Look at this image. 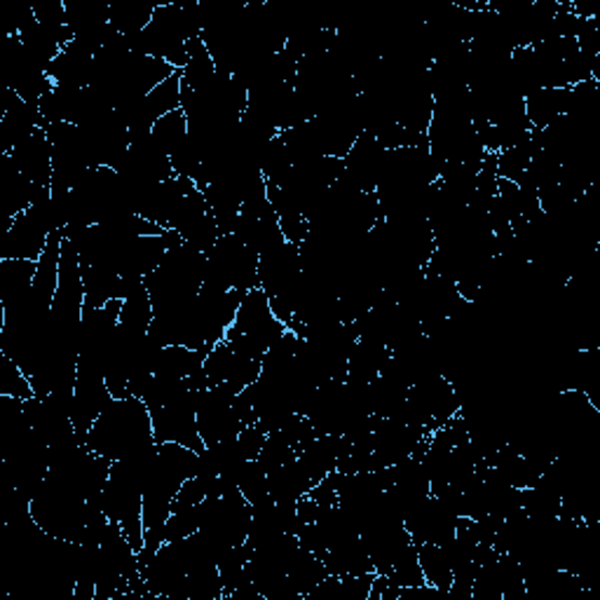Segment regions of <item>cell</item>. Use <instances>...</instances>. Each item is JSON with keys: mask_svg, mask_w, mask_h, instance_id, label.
<instances>
[{"mask_svg": "<svg viewBox=\"0 0 600 600\" xmlns=\"http://www.w3.org/2000/svg\"><path fill=\"white\" fill-rule=\"evenodd\" d=\"M155 444L151 411L137 397L113 399L85 436V446L111 462Z\"/></svg>", "mask_w": 600, "mask_h": 600, "instance_id": "6da1fadb", "label": "cell"}, {"mask_svg": "<svg viewBox=\"0 0 600 600\" xmlns=\"http://www.w3.org/2000/svg\"><path fill=\"white\" fill-rule=\"evenodd\" d=\"M202 36L197 3H163L141 34L125 36L135 54H149L181 71L188 64V42Z\"/></svg>", "mask_w": 600, "mask_h": 600, "instance_id": "7a4b0ae2", "label": "cell"}, {"mask_svg": "<svg viewBox=\"0 0 600 600\" xmlns=\"http://www.w3.org/2000/svg\"><path fill=\"white\" fill-rule=\"evenodd\" d=\"M204 268H207V254L195 252L186 242L171 246L159 268L143 280L155 312L193 301L202 289Z\"/></svg>", "mask_w": 600, "mask_h": 600, "instance_id": "3957f363", "label": "cell"}, {"mask_svg": "<svg viewBox=\"0 0 600 600\" xmlns=\"http://www.w3.org/2000/svg\"><path fill=\"white\" fill-rule=\"evenodd\" d=\"M252 531V505L240 490H232L218 497H207L202 502L200 535L207 537L209 545L221 551L246 545Z\"/></svg>", "mask_w": 600, "mask_h": 600, "instance_id": "277c9868", "label": "cell"}, {"mask_svg": "<svg viewBox=\"0 0 600 600\" xmlns=\"http://www.w3.org/2000/svg\"><path fill=\"white\" fill-rule=\"evenodd\" d=\"M460 416V394L456 385L444 375H432L422 383L413 385L406 394V404L399 411L397 420L418 424L430 434L446 422Z\"/></svg>", "mask_w": 600, "mask_h": 600, "instance_id": "5b68a950", "label": "cell"}, {"mask_svg": "<svg viewBox=\"0 0 600 600\" xmlns=\"http://www.w3.org/2000/svg\"><path fill=\"white\" fill-rule=\"evenodd\" d=\"M246 294L258 286V254L235 235H221L207 254L204 282Z\"/></svg>", "mask_w": 600, "mask_h": 600, "instance_id": "8992f818", "label": "cell"}, {"mask_svg": "<svg viewBox=\"0 0 600 600\" xmlns=\"http://www.w3.org/2000/svg\"><path fill=\"white\" fill-rule=\"evenodd\" d=\"M545 87H575L584 80H593L589 62L584 60L577 40L553 36L533 48Z\"/></svg>", "mask_w": 600, "mask_h": 600, "instance_id": "52a82bcc", "label": "cell"}, {"mask_svg": "<svg viewBox=\"0 0 600 600\" xmlns=\"http://www.w3.org/2000/svg\"><path fill=\"white\" fill-rule=\"evenodd\" d=\"M238 394L240 392H235L228 385L200 390L197 432L202 436L204 446L230 442V438H238V434L244 430L235 408H232V401H235Z\"/></svg>", "mask_w": 600, "mask_h": 600, "instance_id": "ba28073f", "label": "cell"}, {"mask_svg": "<svg viewBox=\"0 0 600 600\" xmlns=\"http://www.w3.org/2000/svg\"><path fill=\"white\" fill-rule=\"evenodd\" d=\"M260 375V361L238 355L226 341L218 343L207 355L202 371L190 378L195 390H207L216 385H228L235 392L252 387Z\"/></svg>", "mask_w": 600, "mask_h": 600, "instance_id": "9c48e42d", "label": "cell"}, {"mask_svg": "<svg viewBox=\"0 0 600 600\" xmlns=\"http://www.w3.org/2000/svg\"><path fill=\"white\" fill-rule=\"evenodd\" d=\"M181 108V73L177 71L171 78L159 82L155 90L143 97L135 104H127L123 108H115L120 113V118L129 131V141L151 137L153 125L165 118L167 113Z\"/></svg>", "mask_w": 600, "mask_h": 600, "instance_id": "30bf717a", "label": "cell"}, {"mask_svg": "<svg viewBox=\"0 0 600 600\" xmlns=\"http://www.w3.org/2000/svg\"><path fill=\"white\" fill-rule=\"evenodd\" d=\"M427 436L430 432L418 427V424L397 418H375L371 432L373 472L380 470V467H392L406 458H413Z\"/></svg>", "mask_w": 600, "mask_h": 600, "instance_id": "8fae6325", "label": "cell"}, {"mask_svg": "<svg viewBox=\"0 0 600 600\" xmlns=\"http://www.w3.org/2000/svg\"><path fill=\"white\" fill-rule=\"evenodd\" d=\"M115 171H118L131 188H145L177 177L171 167V157L159 149L153 137L129 141V149L120 163L115 165Z\"/></svg>", "mask_w": 600, "mask_h": 600, "instance_id": "7c38bea8", "label": "cell"}, {"mask_svg": "<svg viewBox=\"0 0 600 600\" xmlns=\"http://www.w3.org/2000/svg\"><path fill=\"white\" fill-rule=\"evenodd\" d=\"M458 514L436 495H427L408 511L404 525L411 535L413 545H446L456 535Z\"/></svg>", "mask_w": 600, "mask_h": 600, "instance_id": "4fadbf2b", "label": "cell"}, {"mask_svg": "<svg viewBox=\"0 0 600 600\" xmlns=\"http://www.w3.org/2000/svg\"><path fill=\"white\" fill-rule=\"evenodd\" d=\"M385 155V145L380 143L371 131H363L353 149H349V153L343 157L341 179L361 190V193H375L380 177H383Z\"/></svg>", "mask_w": 600, "mask_h": 600, "instance_id": "5bb4252c", "label": "cell"}, {"mask_svg": "<svg viewBox=\"0 0 600 600\" xmlns=\"http://www.w3.org/2000/svg\"><path fill=\"white\" fill-rule=\"evenodd\" d=\"M111 401H113V392L108 390L106 378L97 371L78 369V380H76V387H73V399H71V420L82 444L87 432L92 430V424L99 420L101 413L106 411Z\"/></svg>", "mask_w": 600, "mask_h": 600, "instance_id": "9a60e30c", "label": "cell"}, {"mask_svg": "<svg viewBox=\"0 0 600 600\" xmlns=\"http://www.w3.org/2000/svg\"><path fill=\"white\" fill-rule=\"evenodd\" d=\"M190 188L195 183L190 179L174 177L163 183H153L137 190V214L149 218L151 224L159 226L163 230L171 228L174 216H177L181 202Z\"/></svg>", "mask_w": 600, "mask_h": 600, "instance_id": "2e32d148", "label": "cell"}, {"mask_svg": "<svg viewBox=\"0 0 600 600\" xmlns=\"http://www.w3.org/2000/svg\"><path fill=\"white\" fill-rule=\"evenodd\" d=\"M48 240H50V230L26 209L20 216H14L8 224L3 242H0V260L3 258L38 260L42 252H46Z\"/></svg>", "mask_w": 600, "mask_h": 600, "instance_id": "e0dca14e", "label": "cell"}, {"mask_svg": "<svg viewBox=\"0 0 600 600\" xmlns=\"http://www.w3.org/2000/svg\"><path fill=\"white\" fill-rule=\"evenodd\" d=\"M38 129H46V120L38 104H26L12 90L5 92V106L0 115V153L8 155L14 145L28 139Z\"/></svg>", "mask_w": 600, "mask_h": 600, "instance_id": "ac0fdd59", "label": "cell"}, {"mask_svg": "<svg viewBox=\"0 0 600 600\" xmlns=\"http://www.w3.org/2000/svg\"><path fill=\"white\" fill-rule=\"evenodd\" d=\"M8 157L34 186L52 183V145L48 141L46 129L34 131L31 137L14 145Z\"/></svg>", "mask_w": 600, "mask_h": 600, "instance_id": "d6986e66", "label": "cell"}, {"mask_svg": "<svg viewBox=\"0 0 600 600\" xmlns=\"http://www.w3.org/2000/svg\"><path fill=\"white\" fill-rule=\"evenodd\" d=\"M34 188L36 186L12 165L8 155H0V207H3L8 224L31 207Z\"/></svg>", "mask_w": 600, "mask_h": 600, "instance_id": "ffe728a7", "label": "cell"}, {"mask_svg": "<svg viewBox=\"0 0 600 600\" xmlns=\"http://www.w3.org/2000/svg\"><path fill=\"white\" fill-rule=\"evenodd\" d=\"M92 68H94V54L78 46H66L62 54L48 66V76L54 85L60 87H90L92 82Z\"/></svg>", "mask_w": 600, "mask_h": 600, "instance_id": "44dd1931", "label": "cell"}, {"mask_svg": "<svg viewBox=\"0 0 600 600\" xmlns=\"http://www.w3.org/2000/svg\"><path fill=\"white\" fill-rule=\"evenodd\" d=\"M246 458L238 444V438H230V442H221L207 446L200 452V467L197 474L204 478H226L238 486V474L244 467Z\"/></svg>", "mask_w": 600, "mask_h": 600, "instance_id": "7402d4cb", "label": "cell"}, {"mask_svg": "<svg viewBox=\"0 0 600 600\" xmlns=\"http://www.w3.org/2000/svg\"><path fill=\"white\" fill-rule=\"evenodd\" d=\"M343 452V436L341 434H319L310 446H305L298 452V462L305 470V474L312 478V483H317L329 476L331 472H335V467H339Z\"/></svg>", "mask_w": 600, "mask_h": 600, "instance_id": "603a6c76", "label": "cell"}, {"mask_svg": "<svg viewBox=\"0 0 600 600\" xmlns=\"http://www.w3.org/2000/svg\"><path fill=\"white\" fill-rule=\"evenodd\" d=\"M324 561L329 575H366V573H375L371 556L366 551V545L361 535H353L343 539L341 545L331 547L324 556Z\"/></svg>", "mask_w": 600, "mask_h": 600, "instance_id": "cb8c5ba5", "label": "cell"}, {"mask_svg": "<svg viewBox=\"0 0 600 600\" xmlns=\"http://www.w3.org/2000/svg\"><path fill=\"white\" fill-rule=\"evenodd\" d=\"M82 284L87 310H97V307H104L111 301H123L127 291L125 277L99 266H82Z\"/></svg>", "mask_w": 600, "mask_h": 600, "instance_id": "d4e9b609", "label": "cell"}, {"mask_svg": "<svg viewBox=\"0 0 600 600\" xmlns=\"http://www.w3.org/2000/svg\"><path fill=\"white\" fill-rule=\"evenodd\" d=\"M20 40L26 48V52L31 54L42 68H48L56 60V56L62 54V50L66 46H71L73 36H71V31H66V34L52 31V28L42 26L38 20H34L31 24L22 28Z\"/></svg>", "mask_w": 600, "mask_h": 600, "instance_id": "484cf974", "label": "cell"}, {"mask_svg": "<svg viewBox=\"0 0 600 600\" xmlns=\"http://www.w3.org/2000/svg\"><path fill=\"white\" fill-rule=\"evenodd\" d=\"M207 349H193L186 345H167L159 349L155 361V375L165 380H188L202 371L207 361Z\"/></svg>", "mask_w": 600, "mask_h": 600, "instance_id": "4316f807", "label": "cell"}, {"mask_svg": "<svg viewBox=\"0 0 600 600\" xmlns=\"http://www.w3.org/2000/svg\"><path fill=\"white\" fill-rule=\"evenodd\" d=\"M390 359V349L373 341H357L347 359V383L371 385L373 380L383 373L385 363Z\"/></svg>", "mask_w": 600, "mask_h": 600, "instance_id": "83f0119b", "label": "cell"}, {"mask_svg": "<svg viewBox=\"0 0 600 600\" xmlns=\"http://www.w3.org/2000/svg\"><path fill=\"white\" fill-rule=\"evenodd\" d=\"M570 108V87H545L525 99V115L533 129H545L561 120Z\"/></svg>", "mask_w": 600, "mask_h": 600, "instance_id": "f1b7e54d", "label": "cell"}, {"mask_svg": "<svg viewBox=\"0 0 600 600\" xmlns=\"http://www.w3.org/2000/svg\"><path fill=\"white\" fill-rule=\"evenodd\" d=\"M38 260L3 258L0 260V305L10 307L26 298L34 286Z\"/></svg>", "mask_w": 600, "mask_h": 600, "instance_id": "f546056e", "label": "cell"}, {"mask_svg": "<svg viewBox=\"0 0 600 600\" xmlns=\"http://www.w3.org/2000/svg\"><path fill=\"white\" fill-rule=\"evenodd\" d=\"M312 488H315V483L310 476L305 474L298 458L294 462L280 467V470H275L272 474H268V493L275 502L296 505L298 500H303L305 495H310Z\"/></svg>", "mask_w": 600, "mask_h": 600, "instance_id": "4dcf8cb0", "label": "cell"}, {"mask_svg": "<svg viewBox=\"0 0 600 600\" xmlns=\"http://www.w3.org/2000/svg\"><path fill=\"white\" fill-rule=\"evenodd\" d=\"M408 387L399 380L380 373L369 385V408L373 418H397L406 404Z\"/></svg>", "mask_w": 600, "mask_h": 600, "instance_id": "1f68e13d", "label": "cell"}, {"mask_svg": "<svg viewBox=\"0 0 600 600\" xmlns=\"http://www.w3.org/2000/svg\"><path fill=\"white\" fill-rule=\"evenodd\" d=\"M327 575H329V570H327L324 561H321L317 553L307 551L303 547L298 549V553L294 556V561H291V565L286 570V577L291 582V587L298 591V596L303 600L312 593V589Z\"/></svg>", "mask_w": 600, "mask_h": 600, "instance_id": "d6a6232c", "label": "cell"}, {"mask_svg": "<svg viewBox=\"0 0 600 600\" xmlns=\"http://www.w3.org/2000/svg\"><path fill=\"white\" fill-rule=\"evenodd\" d=\"M277 317L272 315V307H270V298L266 296V291H263L260 286L246 291L240 307H238V315H235V321H232V331H256V329H263L272 324Z\"/></svg>", "mask_w": 600, "mask_h": 600, "instance_id": "836d02e7", "label": "cell"}, {"mask_svg": "<svg viewBox=\"0 0 600 600\" xmlns=\"http://www.w3.org/2000/svg\"><path fill=\"white\" fill-rule=\"evenodd\" d=\"M153 317H155L153 301L149 296V289H145V282H141L123 298L120 327L127 329V331L149 333Z\"/></svg>", "mask_w": 600, "mask_h": 600, "instance_id": "e575fe53", "label": "cell"}, {"mask_svg": "<svg viewBox=\"0 0 600 600\" xmlns=\"http://www.w3.org/2000/svg\"><path fill=\"white\" fill-rule=\"evenodd\" d=\"M418 561L424 575V584H430L438 593H448L452 584V567L442 545H418Z\"/></svg>", "mask_w": 600, "mask_h": 600, "instance_id": "d590c367", "label": "cell"}, {"mask_svg": "<svg viewBox=\"0 0 600 600\" xmlns=\"http://www.w3.org/2000/svg\"><path fill=\"white\" fill-rule=\"evenodd\" d=\"M157 5L141 3V0H125V3L111 5V26L120 36L141 34L151 24L153 12Z\"/></svg>", "mask_w": 600, "mask_h": 600, "instance_id": "8d00e7d4", "label": "cell"}, {"mask_svg": "<svg viewBox=\"0 0 600 600\" xmlns=\"http://www.w3.org/2000/svg\"><path fill=\"white\" fill-rule=\"evenodd\" d=\"M179 73L183 85H188L190 90H200V87L207 85L218 73L202 36L188 42V64Z\"/></svg>", "mask_w": 600, "mask_h": 600, "instance_id": "74e56055", "label": "cell"}, {"mask_svg": "<svg viewBox=\"0 0 600 600\" xmlns=\"http://www.w3.org/2000/svg\"><path fill=\"white\" fill-rule=\"evenodd\" d=\"M151 137L159 145V149H163L171 157V153L179 151L188 139V123H186L183 111L181 108L171 111L165 115V118H159L153 125Z\"/></svg>", "mask_w": 600, "mask_h": 600, "instance_id": "f35d334b", "label": "cell"}, {"mask_svg": "<svg viewBox=\"0 0 600 600\" xmlns=\"http://www.w3.org/2000/svg\"><path fill=\"white\" fill-rule=\"evenodd\" d=\"M258 167H260V174L266 177L268 183L282 181L286 174L291 171V167H294V159H291V153H289V149L280 137L263 145Z\"/></svg>", "mask_w": 600, "mask_h": 600, "instance_id": "ab89813d", "label": "cell"}, {"mask_svg": "<svg viewBox=\"0 0 600 600\" xmlns=\"http://www.w3.org/2000/svg\"><path fill=\"white\" fill-rule=\"evenodd\" d=\"M0 397H14L22 401L36 397L31 380L3 353H0Z\"/></svg>", "mask_w": 600, "mask_h": 600, "instance_id": "60d3db41", "label": "cell"}, {"mask_svg": "<svg viewBox=\"0 0 600 600\" xmlns=\"http://www.w3.org/2000/svg\"><path fill=\"white\" fill-rule=\"evenodd\" d=\"M531 155H533L531 141L514 145V149L500 151V153H497V177L519 186L525 179V174H528Z\"/></svg>", "mask_w": 600, "mask_h": 600, "instance_id": "b9f144b4", "label": "cell"}, {"mask_svg": "<svg viewBox=\"0 0 600 600\" xmlns=\"http://www.w3.org/2000/svg\"><path fill=\"white\" fill-rule=\"evenodd\" d=\"M238 490L246 497L248 505L260 502L268 497V472L256 460H246L238 474Z\"/></svg>", "mask_w": 600, "mask_h": 600, "instance_id": "7bdbcfd3", "label": "cell"}, {"mask_svg": "<svg viewBox=\"0 0 600 600\" xmlns=\"http://www.w3.org/2000/svg\"><path fill=\"white\" fill-rule=\"evenodd\" d=\"M272 436L277 438H282L284 444H289L291 448L296 450V456L298 452L305 448V446H310L315 438L319 436L317 430L312 427V422L307 416H291L280 430H275Z\"/></svg>", "mask_w": 600, "mask_h": 600, "instance_id": "ee69618b", "label": "cell"}, {"mask_svg": "<svg viewBox=\"0 0 600 600\" xmlns=\"http://www.w3.org/2000/svg\"><path fill=\"white\" fill-rule=\"evenodd\" d=\"M200 523H202V505L174 509L169 521H167L165 539L174 541V539H183V537L195 535V533H200Z\"/></svg>", "mask_w": 600, "mask_h": 600, "instance_id": "f6af8a7d", "label": "cell"}, {"mask_svg": "<svg viewBox=\"0 0 600 600\" xmlns=\"http://www.w3.org/2000/svg\"><path fill=\"white\" fill-rule=\"evenodd\" d=\"M294 460H296V450L291 448L289 444H284L282 438H277V436H272V434H268L266 444H263V448H260V452H258V458H256V462H258L268 474H272L275 470H280V467H284V464H289V462H294Z\"/></svg>", "mask_w": 600, "mask_h": 600, "instance_id": "bcb514c9", "label": "cell"}, {"mask_svg": "<svg viewBox=\"0 0 600 600\" xmlns=\"http://www.w3.org/2000/svg\"><path fill=\"white\" fill-rule=\"evenodd\" d=\"M34 14L42 26L52 28V31H60V34L68 31L66 5L62 3V0H42V3L34 5Z\"/></svg>", "mask_w": 600, "mask_h": 600, "instance_id": "7dc6e473", "label": "cell"}, {"mask_svg": "<svg viewBox=\"0 0 600 600\" xmlns=\"http://www.w3.org/2000/svg\"><path fill=\"white\" fill-rule=\"evenodd\" d=\"M266 438H268V432L260 427L258 422L254 424H248V427H244L240 434H238V444L244 452V458L246 460H256L258 458V452L263 448V444H266Z\"/></svg>", "mask_w": 600, "mask_h": 600, "instance_id": "c3c4849f", "label": "cell"}]
</instances>
